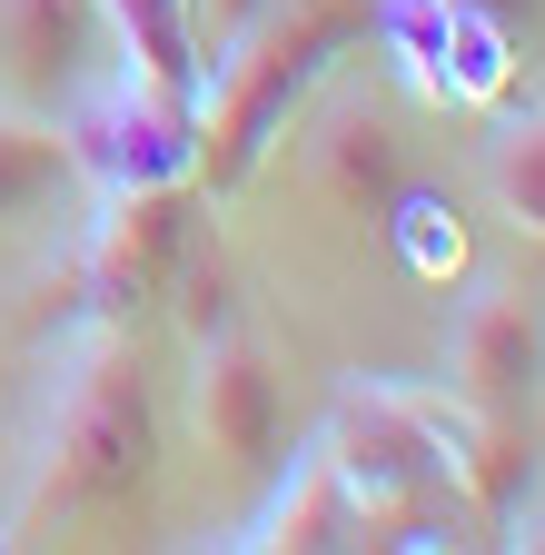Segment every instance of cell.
<instances>
[{"instance_id": "obj_1", "label": "cell", "mask_w": 545, "mask_h": 555, "mask_svg": "<svg viewBox=\"0 0 545 555\" xmlns=\"http://www.w3.org/2000/svg\"><path fill=\"white\" fill-rule=\"evenodd\" d=\"M159 466V406H150V367L129 327L90 318L80 347L60 358V387L40 397V437H30V486L11 506V535H50V526H80L109 516L150 486Z\"/></svg>"}, {"instance_id": "obj_2", "label": "cell", "mask_w": 545, "mask_h": 555, "mask_svg": "<svg viewBox=\"0 0 545 555\" xmlns=\"http://www.w3.org/2000/svg\"><path fill=\"white\" fill-rule=\"evenodd\" d=\"M358 30H367V0H268L229 50H209L189 100V179L238 189L288 139V119L308 109V90L337 69V50Z\"/></svg>"}, {"instance_id": "obj_3", "label": "cell", "mask_w": 545, "mask_h": 555, "mask_svg": "<svg viewBox=\"0 0 545 555\" xmlns=\"http://www.w3.org/2000/svg\"><path fill=\"white\" fill-rule=\"evenodd\" d=\"M327 466L348 476V506H358V545H417V526L446 506V456L417 416V387H377V377H348L337 387V416H327Z\"/></svg>"}, {"instance_id": "obj_4", "label": "cell", "mask_w": 545, "mask_h": 555, "mask_svg": "<svg viewBox=\"0 0 545 555\" xmlns=\"http://www.w3.org/2000/svg\"><path fill=\"white\" fill-rule=\"evenodd\" d=\"M198 238V179L189 169H159V179H109L100 219L80 238V318H109L129 327L140 308L169 298V278Z\"/></svg>"}, {"instance_id": "obj_5", "label": "cell", "mask_w": 545, "mask_h": 555, "mask_svg": "<svg viewBox=\"0 0 545 555\" xmlns=\"http://www.w3.org/2000/svg\"><path fill=\"white\" fill-rule=\"evenodd\" d=\"M189 416L229 466L248 476H278L288 466V377L268 358V337L238 318L219 337H198V377H189Z\"/></svg>"}, {"instance_id": "obj_6", "label": "cell", "mask_w": 545, "mask_h": 555, "mask_svg": "<svg viewBox=\"0 0 545 555\" xmlns=\"http://www.w3.org/2000/svg\"><path fill=\"white\" fill-rule=\"evenodd\" d=\"M317 109H298L288 129L308 139V179L337 198V208H348V219H387V208H397V189H406V169H397V129L358 100V90H308Z\"/></svg>"}, {"instance_id": "obj_7", "label": "cell", "mask_w": 545, "mask_h": 555, "mask_svg": "<svg viewBox=\"0 0 545 555\" xmlns=\"http://www.w3.org/2000/svg\"><path fill=\"white\" fill-rule=\"evenodd\" d=\"M446 367H456V377H446V397L525 416V397H535V377H545V327H535L525 288L486 278V288L466 298V318H456V358H446Z\"/></svg>"}, {"instance_id": "obj_8", "label": "cell", "mask_w": 545, "mask_h": 555, "mask_svg": "<svg viewBox=\"0 0 545 555\" xmlns=\"http://www.w3.org/2000/svg\"><path fill=\"white\" fill-rule=\"evenodd\" d=\"M100 11L90 0H0V90L30 100V109H60L90 90L100 69Z\"/></svg>"}, {"instance_id": "obj_9", "label": "cell", "mask_w": 545, "mask_h": 555, "mask_svg": "<svg viewBox=\"0 0 545 555\" xmlns=\"http://www.w3.org/2000/svg\"><path fill=\"white\" fill-rule=\"evenodd\" d=\"M100 11V40H109V60H119V80L129 90H150V100H169V109H189L198 100V30H189V0H90Z\"/></svg>"}, {"instance_id": "obj_10", "label": "cell", "mask_w": 545, "mask_h": 555, "mask_svg": "<svg viewBox=\"0 0 545 555\" xmlns=\"http://www.w3.org/2000/svg\"><path fill=\"white\" fill-rule=\"evenodd\" d=\"M70 159L100 169V179H159V169H189V109L150 100V90H109L80 129H70Z\"/></svg>"}, {"instance_id": "obj_11", "label": "cell", "mask_w": 545, "mask_h": 555, "mask_svg": "<svg viewBox=\"0 0 545 555\" xmlns=\"http://www.w3.org/2000/svg\"><path fill=\"white\" fill-rule=\"evenodd\" d=\"M248 545H258V555H327V545H358V506H348V476L327 466V447L298 456V466H278V496H268V516H258Z\"/></svg>"}, {"instance_id": "obj_12", "label": "cell", "mask_w": 545, "mask_h": 555, "mask_svg": "<svg viewBox=\"0 0 545 555\" xmlns=\"http://www.w3.org/2000/svg\"><path fill=\"white\" fill-rule=\"evenodd\" d=\"M70 179H80L70 129H60L50 109H30V100L0 90V219H30V208H50Z\"/></svg>"}, {"instance_id": "obj_13", "label": "cell", "mask_w": 545, "mask_h": 555, "mask_svg": "<svg viewBox=\"0 0 545 555\" xmlns=\"http://www.w3.org/2000/svg\"><path fill=\"white\" fill-rule=\"evenodd\" d=\"M437 60H456V69H437V90L486 109V100H506V80H516V30H506V21H476V11H446Z\"/></svg>"}, {"instance_id": "obj_14", "label": "cell", "mask_w": 545, "mask_h": 555, "mask_svg": "<svg viewBox=\"0 0 545 555\" xmlns=\"http://www.w3.org/2000/svg\"><path fill=\"white\" fill-rule=\"evenodd\" d=\"M486 179H496V208H506V219L545 238V109H525V119H506V129H496Z\"/></svg>"}, {"instance_id": "obj_15", "label": "cell", "mask_w": 545, "mask_h": 555, "mask_svg": "<svg viewBox=\"0 0 545 555\" xmlns=\"http://www.w3.org/2000/svg\"><path fill=\"white\" fill-rule=\"evenodd\" d=\"M179 327H189V347L198 337H219V327H238V288H229V268H219V248H198L189 238V258H179Z\"/></svg>"}, {"instance_id": "obj_16", "label": "cell", "mask_w": 545, "mask_h": 555, "mask_svg": "<svg viewBox=\"0 0 545 555\" xmlns=\"http://www.w3.org/2000/svg\"><path fill=\"white\" fill-rule=\"evenodd\" d=\"M397 229H406V258H417L427 278H446V268L466 258V238H456V208H427V198H406V189H397Z\"/></svg>"}, {"instance_id": "obj_17", "label": "cell", "mask_w": 545, "mask_h": 555, "mask_svg": "<svg viewBox=\"0 0 545 555\" xmlns=\"http://www.w3.org/2000/svg\"><path fill=\"white\" fill-rule=\"evenodd\" d=\"M268 11V0H189V30H198V60H209V50H229L248 21Z\"/></svg>"}, {"instance_id": "obj_18", "label": "cell", "mask_w": 545, "mask_h": 555, "mask_svg": "<svg viewBox=\"0 0 545 555\" xmlns=\"http://www.w3.org/2000/svg\"><path fill=\"white\" fill-rule=\"evenodd\" d=\"M446 11H476V21H506V30H525L545 0H446Z\"/></svg>"}, {"instance_id": "obj_19", "label": "cell", "mask_w": 545, "mask_h": 555, "mask_svg": "<svg viewBox=\"0 0 545 555\" xmlns=\"http://www.w3.org/2000/svg\"><path fill=\"white\" fill-rule=\"evenodd\" d=\"M496 535H506V545H525V555H545V506H516Z\"/></svg>"}]
</instances>
